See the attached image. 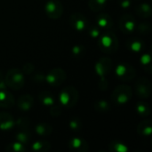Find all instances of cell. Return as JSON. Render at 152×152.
Masks as SVG:
<instances>
[{"instance_id":"4","label":"cell","mask_w":152,"mask_h":152,"mask_svg":"<svg viewBox=\"0 0 152 152\" xmlns=\"http://www.w3.org/2000/svg\"><path fill=\"white\" fill-rule=\"evenodd\" d=\"M133 96L132 88L126 85L118 86L114 89L111 94V101L112 102L118 105H125L128 103Z\"/></svg>"},{"instance_id":"37","label":"cell","mask_w":152,"mask_h":152,"mask_svg":"<svg viewBox=\"0 0 152 152\" xmlns=\"http://www.w3.org/2000/svg\"><path fill=\"white\" fill-rule=\"evenodd\" d=\"M32 74H33V73H32ZM45 75H44L43 73L37 72V73H35V74L32 75V79L34 80V82L42 83L43 81H45Z\"/></svg>"},{"instance_id":"29","label":"cell","mask_w":152,"mask_h":152,"mask_svg":"<svg viewBox=\"0 0 152 152\" xmlns=\"http://www.w3.org/2000/svg\"><path fill=\"white\" fill-rule=\"evenodd\" d=\"M5 150L8 152H24L26 151V147L24 144L16 141L12 143L8 144L6 146Z\"/></svg>"},{"instance_id":"14","label":"cell","mask_w":152,"mask_h":152,"mask_svg":"<svg viewBox=\"0 0 152 152\" xmlns=\"http://www.w3.org/2000/svg\"><path fill=\"white\" fill-rule=\"evenodd\" d=\"M15 126L13 117L8 112H0V130L10 131Z\"/></svg>"},{"instance_id":"35","label":"cell","mask_w":152,"mask_h":152,"mask_svg":"<svg viewBox=\"0 0 152 152\" xmlns=\"http://www.w3.org/2000/svg\"><path fill=\"white\" fill-rule=\"evenodd\" d=\"M61 112H62V107L61 106V104H60V105H55V104H53V105L52 106L51 110H50V114H51L53 117H54V118L59 117V116L61 114Z\"/></svg>"},{"instance_id":"24","label":"cell","mask_w":152,"mask_h":152,"mask_svg":"<svg viewBox=\"0 0 152 152\" xmlns=\"http://www.w3.org/2000/svg\"><path fill=\"white\" fill-rule=\"evenodd\" d=\"M15 138H16L17 142L26 145L27 143L29 142L31 134L28 129H20V131H18L17 134H15Z\"/></svg>"},{"instance_id":"32","label":"cell","mask_w":152,"mask_h":152,"mask_svg":"<svg viewBox=\"0 0 152 152\" xmlns=\"http://www.w3.org/2000/svg\"><path fill=\"white\" fill-rule=\"evenodd\" d=\"M136 30L141 35H148L151 30V25L149 22H142L136 27Z\"/></svg>"},{"instance_id":"30","label":"cell","mask_w":152,"mask_h":152,"mask_svg":"<svg viewBox=\"0 0 152 152\" xmlns=\"http://www.w3.org/2000/svg\"><path fill=\"white\" fill-rule=\"evenodd\" d=\"M85 53H86V48L83 45H76L71 48V54L76 59H79L83 57Z\"/></svg>"},{"instance_id":"3","label":"cell","mask_w":152,"mask_h":152,"mask_svg":"<svg viewBox=\"0 0 152 152\" xmlns=\"http://www.w3.org/2000/svg\"><path fill=\"white\" fill-rule=\"evenodd\" d=\"M4 82L7 87L13 90H20L25 84L24 73L17 68H12L6 72Z\"/></svg>"},{"instance_id":"16","label":"cell","mask_w":152,"mask_h":152,"mask_svg":"<svg viewBox=\"0 0 152 152\" xmlns=\"http://www.w3.org/2000/svg\"><path fill=\"white\" fill-rule=\"evenodd\" d=\"M34 105V98L30 94H22L17 100V107L21 111H28Z\"/></svg>"},{"instance_id":"39","label":"cell","mask_w":152,"mask_h":152,"mask_svg":"<svg viewBox=\"0 0 152 152\" xmlns=\"http://www.w3.org/2000/svg\"><path fill=\"white\" fill-rule=\"evenodd\" d=\"M118 4L122 9H128L132 4V0H120Z\"/></svg>"},{"instance_id":"19","label":"cell","mask_w":152,"mask_h":152,"mask_svg":"<svg viewBox=\"0 0 152 152\" xmlns=\"http://www.w3.org/2000/svg\"><path fill=\"white\" fill-rule=\"evenodd\" d=\"M38 100L42 105L46 107H52L53 104H55L54 96L49 91H42L38 94Z\"/></svg>"},{"instance_id":"15","label":"cell","mask_w":152,"mask_h":152,"mask_svg":"<svg viewBox=\"0 0 152 152\" xmlns=\"http://www.w3.org/2000/svg\"><path fill=\"white\" fill-rule=\"evenodd\" d=\"M126 47L134 53H141L145 49V42L140 38L133 37L126 41Z\"/></svg>"},{"instance_id":"9","label":"cell","mask_w":152,"mask_h":152,"mask_svg":"<svg viewBox=\"0 0 152 152\" xmlns=\"http://www.w3.org/2000/svg\"><path fill=\"white\" fill-rule=\"evenodd\" d=\"M45 12L50 19H59L63 13L62 4L59 0H49L45 5Z\"/></svg>"},{"instance_id":"21","label":"cell","mask_w":152,"mask_h":152,"mask_svg":"<svg viewBox=\"0 0 152 152\" xmlns=\"http://www.w3.org/2000/svg\"><path fill=\"white\" fill-rule=\"evenodd\" d=\"M35 132L41 137L48 136L53 132V127L48 123H39L35 126Z\"/></svg>"},{"instance_id":"5","label":"cell","mask_w":152,"mask_h":152,"mask_svg":"<svg viewBox=\"0 0 152 152\" xmlns=\"http://www.w3.org/2000/svg\"><path fill=\"white\" fill-rule=\"evenodd\" d=\"M115 74H116V77L120 81L128 82V81L133 80L135 77L136 70L132 65L126 63V62H122V63H119L116 67Z\"/></svg>"},{"instance_id":"26","label":"cell","mask_w":152,"mask_h":152,"mask_svg":"<svg viewBox=\"0 0 152 152\" xmlns=\"http://www.w3.org/2000/svg\"><path fill=\"white\" fill-rule=\"evenodd\" d=\"M140 63L142 69L147 71L148 73H151L152 70L151 63V55L150 53H143L140 58Z\"/></svg>"},{"instance_id":"28","label":"cell","mask_w":152,"mask_h":152,"mask_svg":"<svg viewBox=\"0 0 152 152\" xmlns=\"http://www.w3.org/2000/svg\"><path fill=\"white\" fill-rule=\"evenodd\" d=\"M94 110L102 113L109 112L111 110V105L105 100H99L94 103Z\"/></svg>"},{"instance_id":"25","label":"cell","mask_w":152,"mask_h":152,"mask_svg":"<svg viewBox=\"0 0 152 152\" xmlns=\"http://www.w3.org/2000/svg\"><path fill=\"white\" fill-rule=\"evenodd\" d=\"M109 150L111 152H128L129 148L126 144L120 141H112L109 145Z\"/></svg>"},{"instance_id":"17","label":"cell","mask_w":152,"mask_h":152,"mask_svg":"<svg viewBox=\"0 0 152 152\" xmlns=\"http://www.w3.org/2000/svg\"><path fill=\"white\" fill-rule=\"evenodd\" d=\"M15 103V99L9 91L6 89L0 90V108L10 109Z\"/></svg>"},{"instance_id":"36","label":"cell","mask_w":152,"mask_h":152,"mask_svg":"<svg viewBox=\"0 0 152 152\" xmlns=\"http://www.w3.org/2000/svg\"><path fill=\"white\" fill-rule=\"evenodd\" d=\"M34 69H35V67L33 64L31 63H26L25 65H23V69H22V72L25 73V74H28V75H30L34 72Z\"/></svg>"},{"instance_id":"6","label":"cell","mask_w":152,"mask_h":152,"mask_svg":"<svg viewBox=\"0 0 152 152\" xmlns=\"http://www.w3.org/2000/svg\"><path fill=\"white\" fill-rule=\"evenodd\" d=\"M67 76L65 71L61 68H54L51 69L45 77V81L51 86L56 87L64 83Z\"/></svg>"},{"instance_id":"13","label":"cell","mask_w":152,"mask_h":152,"mask_svg":"<svg viewBox=\"0 0 152 152\" xmlns=\"http://www.w3.org/2000/svg\"><path fill=\"white\" fill-rule=\"evenodd\" d=\"M96 26L102 29L103 31H108L111 30L113 28V20L111 16L108 13H101L96 17L95 20Z\"/></svg>"},{"instance_id":"40","label":"cell","mask_w":152,"mask_h":152,"mask_svg":"<svg viewBox=\"0 0 152 152\" xmlns=\"http://www.w3.org/2000/svg\"><path fill=\"white\" fill-rule=\"evenodd\" d=\"M6 88H7V86H6L4 80V79L1 80V81H0V90H4V89H6Z\"/></svg>"},{"instance_id":"27","label":"cell","mask_w":152,"mask_h":152,"mask_svg":"<svg viewBox=\"0 0 152 152\" xmlns=\"http://www.w3.org/2000/svg\"><path fill=\"white\" fill-rule=\"evenodd\" d=\"M107 1L108 0H89L88 6L93 12H100L105 8Z\"/></svg>"},{"instance_id":"1","label":"cell","mask_w":152,"mask_h":152,"mask_svg":"<svg viewBox=\"0 0 152 152\" xmlns=\"http://www.w3.org/2000/svg\"><path fill=\"white\" fill-rule=\"evenodd\" d=\"M97 39L98 47L102 53L107 54H113L118 50V39L112 31H103L101 33Z\"/></svg>"},{"instance_id":"23","label":"cell","mask_w":152,"mask_h":152,"mask_svg":"<svg viewBox=\"0 0 152 152\" xmlns=\"http://www.w3.org/2000/svg\"><path fill=\"white\" fill-rule=\"evenodd\" d=\"M135 110L136 113L142 118H146L151 114V107L145 102H137L135 105Z\"/></svg>"},{"instance_id":"8","label":"cell","mask_w":152,"mask_h":152,"mask_svg":"<svg viewBox=\"0 0 152 152\" xmlns=\"http://www.w3.org/2000/svg\"><path fill=\"white\" fill-rule=\"evenodd\" d=\"M135 92L138 97L142 99H147L151 96L152 86L151 81L144 77H141L135 83Z\"/></svg>"},{"instance_id":"11","label":"cell","mask_w":152,"mask_h":152,"mask_svg":"<svg viewBox=\"0 0 152 152\" xmlns=\"http://www.w3.org/2000/svg\"><path fill=\"white\" fill-rule=\"evenodd\" d=\"M112 69V61L109 57H102L100 58L95 65H94V70L96 74L101 77H106V76L110 72Z\"/></svg>"},{"instance_id":"7","label":"cell","mask_w":152,"mask_h":152,"mask_svg":"<svg viewBox=\"0 0 152 152\" xmlns=\"http://www.w3.org/2000/svg\"><path fill=\"white\" fill-rule=\"evenodd\" d=\"M69 23L72 28L77 32H84L86 31L89 26L88 19L80 12H74L70 15Z\"/></svg>"},{"instance_id":"22","label":"cell","mask_w":152,"mask_h":152,"mask_svg":"<svg viewBox=\"0 0 152 152\" xmlns=\"http://www.w3.org/2000/svg\"><path fill=\"white\" fill-rule=\"evenodd\" d=\"M136 13L142 18H149L152 13L151 6L147 3H142L137 5Z\"/></svg>"},{"instance_id":"31","label":"cell","mask_w":152,"mask_h":152,"mask_svg":"<svg viewBox=\"0 0 152 152\" xmlns=\"http://www.w3.org/2000/svg\"><path fill=\"white\" fill-rule=\"evenodd\" d=\"M69 127L73 132H78L82 128V122L77 118H73L69 121Z\"/></svg>"},{"instance_id":"18","label":"cell","mask_w":152,"mask_h":152,"mask_svg":"<svg viewBox=\"0 0 152 152\" xmlns=\"http://www.w3.org/2000/svg\"><path fill=\"white\" fill-rule=\"evenodd\" d=\"M137 133L142 137H151L152 134V122L150 119L142 121L137 126Z\"/></svg>"},{"instance_id":"33","label":"cell","mask_w":152,"mask_h":152,"mask_svg":"<svg viewBox=\"0 0 152 152\" xmlns=\"http://www.w3.org/2000/svg\"><path fill=\"white\" fill-rule=\"evenodd\" d=\"M87 34L92 37V38H98L101 35V29L96 26V25H92V24H89L87 29Z\"/></svg>"},{"instance_id":"38","label":"cell","mask_w":152,"mask_h":152,"mask_svg":"<svg viewBox=\"0 0 152 152\" xmlns=\"http://www.w3.org/2000/svg\"><path fill=\"white\" fill-rule=\"evenodd\" d=\"M98 86L101 90H107L108 86H109V83H108V80L105 78V77H101L100 81H99V84H98Z\"/></svg>"},{"instance_id":"2","label":"cell","mask_w":152,"mask_h":152,"mask_svg":"<svg viewBox=\"0 0 152 152\" xmlns=\"http://www.w3.org/2000/svg\"><path fill=\"white\" fill-rule=\"evenodd\" d=\"M79 99L78 91L73 86H67L61 90L59 94V102L62 108H72L77 105Z\"/></svg>"},{"instance_id":"20","label":"cell","mask_w":152,"mask_h":152,"mask_svg":"<svg viewBox=\"0 0 152 152\" xmlns=\"http://www.w3.org/2000/svg\"><path fill=\"white\" fill-rule=\"evenodd\" d=\"M51 149V143L45 140H38L31 144V151L34 152H47Z\"/></svg>"},{"instance_id":"10","label":"cell","mask_w":152,"mask_h":152,"mask_svg":"<svg viewBox=\"0 0 152 152\" xmlns=\"http://www.w3.org/2000/svg\"><path fill=\"white\" fill-rule=\"evenodd\" d=\"M136 20L130 13H125L120 17L119 28L125 34H131L136 30Z\"/></svg>"},{"instance_id":"12","label":"cell","mask_w":152,"mask_h":152,"mask_svg":"<svg viewBox=\"0 0 152 152\" xmlns=\"http://www.w3.org/2000/svg\"><path fill=\"white\" fill-rule=\"evenodd\" d=\"M68 147L74 152H86L89 150V145L86 141L80 137L71 138L68 142Z\"/></svg>"},{"instance_id":"41","label":"cell","mask_w":152,"mask_h":152,"mask_svg":"<svg viewBox=\"0 0 152 152\" xmlns=\"http://www.w3.org/2000/svg\"><path fill=\"white\" fill-rule=\"evenodd\" d=\"M1 80H3V73L0 71V81H1Z\"/></svg>"},{"instance_id":"34","label":"cell","mask_w":152,"mask_h":152,"mask_svg":"<svg viewBox=\"0 0 152 152\" xmlns=\"http://www.w3.org/2000/svg\"><path fill=\"white\" fill-rule=\"evenodd\" d=\"M29 124H30L29 120L28 118H19L15 121V126H18L19 129H28Z\"/></svg>"}]
</instances>
